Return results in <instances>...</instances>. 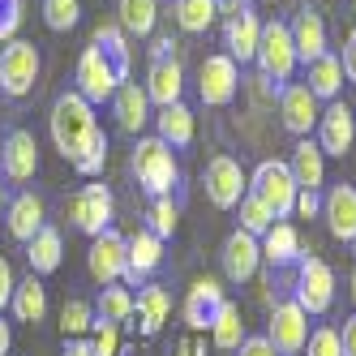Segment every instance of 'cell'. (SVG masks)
I'll use <instances>...</instances> for the list:
<instances>
[{
    "label": "cell",
    "mask_w": 356,
    "mask_h": 356,
    "mask_svg": "<svg viewBox=\"0 0 356 356\" xmlns=\"http://www.w3.org/2000/svg\"><path fill=\"white\" fill-rule=\"evenodd\" d=\"M245 193H249L245 168H241L232 155H215V159L207 163V197L215 202L219 211H232V207H241Z\"/></svg>",
    "instance_id": "obj_12"
},
{
    "label": "cell",
    "mask_w": 356,
    "mask_h": 356,
    "mask_svg": "<svg viewBox=\"0 0 356 356\" xmlns=\"http://www.w3.org/2000/svg\"><path fill=\"white\" fill-rule=\"evenodd\" d=\"M258 39H262V17L253 9H241L236 17L223 22V43H227V56L249 65L253 56H258Z\"/></svg>",
    "instance_id": "obj_18"
},
{
    "label": "cell",
    "mask_w": 356,
    "mask_h": 356,
    "mask_svg": "<svg viewBox=\"0 0 356 356\" xmlns=\"http://www.w3.org/2000/svg\"><path fill=\"white\" fill-rule=\"evenodd\" d=\"M120 31L129 35H150L155 31V17H159V0H120Z\"/></svg>",
    "instance_id": "obj_34"
},
{
    "label": "cell",
    "mask_w": 356,
    "mask_h": 356,
    "mask_svg": "<svg viewBox=\"0 0 356 356\" xmlns=\"http://www.w3.org/2000/svg\"><path fill=\"white\" fill-rule=\"evenodd\" d=\"M241 90V65L232 56H207L197 69V95H202V104L207 108H223V104H232Z\"/></svg>",
    "instance_id": "obj_9"
},
{
    "label": "cell",
    "mask_w": 356,
    "mask_h": 356,
    "mask_svg": "<svg viewBox=\"0 0 356 356\" xmlns=\"http://www.w3.org/2000/svg\"><path fill=\"white\" fill-rule=\"evenodd\" d=\"M266 5H275V0H266Z\"/></svg>",
    "instance_id": "obj_58"
},
{
    "label": "cell",
    "mask_w": 356,
    "mask_h": 356,
    "mask_svg": "<svg viewBox=\"0 0 356 356\" xmlns=\"http://www.w3.org/2000/svg\"><path fill=\"white\" fill-rule=\"evenodd\" d=\"M47 129H52V142L56 150L69 159V163H78V155L90 146V138L99 134V120H95V104H86V99L78 90H65L56 95V104H52V116H47Z\"/></svg>",
    "instance_id": "obj_2"
},
{
    "label": "cell",
    "mask_w": 356,
    "mask_h": 356,
    "mask_svg": "<svg viewBox=\"0 0 356 356\" xmlns=\"http://www.w3.org/2000/svg\"><path fill=\"white\" fill-rule=\"evenodd\" d=\"M339 348H343V356H356V314L343 322V330H339Z\"/></svg>",
    "instance_id": "obj_48"
},
{
    "label": "cell",
    "mask_w": 356,
    "mask_h": 356,
    "mask_svg": "<svg viewBox=\"0 0 356 356\" xmlns=\"http://www.w3.org/2000/svg\"><path fill=\"white\" fill-rule=\"evenodd\" d=\"M176 223H181V211H176L172 197H155V202H150V232H155L159 241H168L176 232Z\"/></svg>",
    "instance_id": "obj_39"
},
{
    "label": "cell",
    "mask_w": 356,
    "mask_h": 356,
    "mask_svg": "<svg viewBox=\"0 0 356 356\" xmlns=\"http://www.w3.org/2000/svg\"><path fill=\"white\" fill-rule=\"evenodd\" d=\"M0 172H5L13 185L31 181L39 172V142H35L31 129H13L5 142H0Z\"/></svg>",
    "instance_id": "obj_15"
},
{
    "label": "cell",
    "mask_w": 356,
    "mask_h": 356,
    "mask_svg": "<svg viewBox=\"0 0 356 356\" xmlns=\"http://www.w3.org/2000/svg\"><path fill=\"white\" fill-rule=\"evenodd\" d=\"M168 314H172L168 288L150 284V288H142V292L134 296V318H138V326H142V335H159V326L168 322Z\"/></svg>",
    "instance_id": "obj_27"
},
{
    "label": "cell",
    "mask_w": 356,
    "mask_h": 356,
    "mask_svg": "<svg viewBox=\"0 0 356 356\" xmlns=\"http://www.w3.org/2000/svg\"><path fill=\"white\" fill-rule=\"evenodd\" d=\"M223 300L227 296L219 288V279H197V284L189 288V296H185V322L193 330H211V322H215V314H219Z\"/></svg>",
    "instance_id": "obj_23"
},
{
    "label": "cell",
    "mask_w": 356,
    "mask_h": 356,
    "mask_svg": "<svg viewBox=\"0 0 356 356\" xmlns=\"http://www.w3.org/2000/svg\"><path fill=\"white\" fill-rule=\"evenodd\" d=\"M266 339L275 343L279 356H300L305 343H309V314H305L296 300H279L275 309H270Z\"/></svg>",
    "instance_id": "obj_8"
},
{
    "label": "cell",
    "mask_w": 356,
    "mask_h": 356,
    "mask_svg": "<svg viewBox=\"0 0 356 356\" xmlns=\"http://www.w3.org/2000/svg\"><path fill=\"white\" fill-rule=\"evenodd\" d=\"M129 82V43L120 22H104L90 47L78 56V90L86 104H112V95Z\"/></svg>",
    "instance_id": "obj_1"
},
{
    "label": "cell",
    "mask_w": 356,
    "mask_h": 356,
    "mask_svg": "<svg viewBox=\"0 0 356 356\" xmlns=\"http://www.w3.org/2000/svg\"><path fill=\"white\" fill-rule=\"evenodd\" d=\"M69 223L86 236H99L112 227V189L108 185H82L69 197Z\"/></svg>",
    "instance_id": "obj_10"
},
{
    "label": "cell",
    "mask_w": 356,
    "mask_h": 356,
    "mask_svg": "<svg viewBox=\"0 0 356 356\" xmlns=\"http://www.w3.org/2000/svg\"><path fill=\"white\" fill-rule=\"evenodd\" d=\"M43 22L52 31H73L82 22V0H43Z\"/></svg>",
    "instance_id": "obj_38"
},
{
    "label": "cell",
    "mask_w": 356,
    "mask_h": 356,
    "mask_svg": "<svg viewBox=\"0 0 356 356\" xmlns=\"http://www.w3.org/2000/svg\"><path fill=\"white\" fill-rule=\"evenodd\" d=\"M339 65H343V78H348V82H356V31H352V35H348V43H343Z\"/></svg>",
    "instance_id": "obj_47"
},
{
    "label": "cell",
    "mask_w": 356,
    "mask_h": 356,
    "mask_svg": "<svg viewBox=\"0 0 356 356\" xmlns=\"http://www.w3.org/2000/svg\"><path fill=\"white\" fill-rule=\"evenodd\" d=\"M305 86H309V90L318 95V104H322V99H335V95H339V86H343V65H339V56L322 52L318 60H309Z\"/></svg>",
    "instance_id": "obj_30"
},
{
    "label": "cell",
    "mask_w": 356,
    "mask_h": 356,
    "mask_svg": "<svg viewBox=\"0 0 356 356\" xmlns=\"http://www.w3.org/2000/svg\"><path fill=\"white\" fill-rule=\"evenodd\" d=\"M181 90H185V69L181 60H172V56H150V73H146V95H150V104H181Z\"/></svg>",
    "instance_id": "obj_19"
},
{
    "label": "cell",
    "mask_w": 356,
    "mask_h": 356,
    "mask_svg": "<svg viewBox=\"0 0 356 356\" xmlns=\"http://www.w3.org/2000/svg\"><path fill=\"white\" fill-rule=\"evenodd\" d=\"M249 193L262 197L275 211V219H288L296 211V193L300 189H296V181H292V172H288L284 159H266V163H258V172L249 176Z\"/></svg>",
    "instance_id": "obj_5"
},
{
    "label": "cell",
    "mask_w": 356,
    "mask_h": 356,
    "mask_svg": "<svg viewBox=\"0 0 356 356\" xmlns=\"http://www.w3.org/2000/svg\"><path fill=\"white\" fill-rule=\"evenodd\" d=\"M90 326H95V305L69 300L65 309H60V330H65V339H82Z\"/></svg>",
    "instance_id": "obj_37"
},
{
    "label": "cell",
    "mask_w": 356,
    "mask_h": 356,
    "mask_svg": "<svg viewBox=\"0 0 356 356\" xmlns=\"http://www.w3.org/2000/svg\"><path fill=\"white\" fill-rule=\"evenodd\" d=\"M215 9H219L223 17H236V13H241V9H249V5H245V0H215Z\"/></svg>",
    "instance_id": "obj_50"
},
{
    "label": "cell",
    "mask_w": 356,
    "mask_h": 356,
    "mask_svg": "<svg viewBox=\"0 0 356 356\" xmlns=\"http://www.w3.org/2000/svg\"><path fill=\"white\" fill-rule=\"evenodd\" d=\"M134 176L138 185L150 197H172L176 181H181V168H176V155L163 138H138L134 146Z\"/></svg>",
    "instance_id": "obj_3"
},
{
    "label": "cell",
    "mask_w": 356,
    "mask_h": 356,
    "mask_svg": "<svg viewBox=\"0 0 356 356\" xmlns=\"http://www.w3.org/2000/svg\"><path fill=\"white\" fill-rule=\"evenodd\" d=\"M43 202L35 197V193H17V197H9V207H5V223H9V236L13 241H22L26 245L39 227H43Z\"/></svg>",
    "instance_id": "obj_24"
},
{
    "label": "cell",
    "mask_w": 356,
    "mask_h": 356,
    "mask_svg": "<svg viewBox=\"0 0 356 356\" xmlns=\"http://www.w3.org/2000/svg\"><path fill=\"white\" fill-rule=\"evenodd\" d=\"M352 305H356V270H352Z\"/></svg>",
    "instance_id": "obj_55"
},
{
    "label": "cell",
    "mask_w": 356,
    "mask_h": 356,
    "mask_svg": "<svg viewBox=\"0 0 356 356\" xmlns=\"http://www.w3.org/2000/svg\"><path fill=\"white\" fill-rule=\"evenodd\" d=\"M0 52H5V43H0Z\"/></svg>",
    "instance_id": "obj_57"
},
{
    "label": "cell",
    "mask_w": 356,
    "mask_h": 356,
    "mask_svg": "<svg viewBox=\"0 0 356 356\" xmlns=\"http://www.w3.org/2000/svg\"><path fill=\"white\" fill-rule=\"evenodd\" d=\"M13 288H17V279H13V266H9V258L0 253V314L9 309V300H13Z\"/></svg>",
    "instance_id": "obj_44"
},
{
    "label": "cell",
    "mask_w": 356,
    "mask_h": 356,
    "mask_svg": "<svg viewBox=\"0 0 356 356\" xmlns=\"http://www.w3.org/2000/svg\"><path fill=\"white\" fill-rule=\"evenodd\" d=\"M275 223H279V219H275V211L266 207L262 197H253V193L241 197V232H249V236H266Z\"/></svg>",
    "instance_id": "obj_36"
},
{
    "label": "cell",
    "mask_w": 356,
    "mask_h": 356,
    "mask_svg": "<svg viewBox=\"0 0 356 356\" xmlns=\"http://www.w3.org/2000/svg\"><path fill=\"white\" fill-rule=\"evenodd\" d=\"M176 356H193V343H189V339H181V343H176Z\"/></svg>",
    "instance_id": "obj_52"
},
{
    "label": "cell",
    "mask_w": 356,
    "mask_h": 356,
    "mask_svg": "<svg viewBox=\"0 0 356 356\" xmlns=\"http://www.w3.org/2000/svg\"><path fill=\"white\" fill-rule=\"evenodd\" d=\"M95 356H120V326L112 322H95Z\"/></svg>",
    "instance_id": "obj_43"
},
{
    "label": "cell",
    "mask_w": 356,
    "mask_h": 356,
    "mask_svg": "<svg viewBox=\"0 0 356 356\" xmlns=\"http://www.w3.org/2000/svg\"><path fill=\"white\" fill-rule=\"evenodd\" d=\"M155 124H159L155 138H163L168 146H189V142H193V112H189L185 104L159 108V112H155Z\"/></svg>",
    "instance_id": "obj_31"
},
{
    "label": "cell",
    "mask_w": 356,
    "mask_h": 356,
    "mask_svg": "<svg viewBox=\"0 0 356 356\" xmlns=\"http://www.w3.org/2000/svg\"><path fill=\"white\" fill-rule=\"evenodd\" d=\"M223 275L232 279V284H245V279H253L258 275V266H262V245H258V236H249V232H236L223 241Z\"/></svg>",
    "instance_id": "obj_16"
},
{
    "label": "cell",
    "mask_w": 356,
    "mask_h": 356,
    "mask_svg": "<svg viewBox=\"0 0 356 356\" xmlns=\"http://www.w3.org/2000/svg\"><path fill=\"white\" fill-rule=\"evenodd\" d=\"M60 258H65V241L56 227H39V232L26 241V262H31V275H52L60 270Z\"/></svg>",
    "instance_id": "obj_25"
},
{
    "label": "cell",
    "mask_w": 356,
    "mask_h": 356,
    "mask_svg": "<svg viewBox=\"0 0 356 356\" xmlns=\"http://www.w3.org/2000/svg\"><path fill=\"white\" fill-rule=\"evenodd\" d=\"M163 262V241L150 232H134L129 236V270H124V284H138V279H146L150 270H159Z\"/></svg>",
    "instance_id": "obj_26"
},
{
    "label": "cell",
    "mask_w": 356,
    "mask_h": 356,
    "mask_svg": "<svg viewBox=\"0 0 356 356\" xmlns=\"http://www.w3.org/2000/svg\"><path fill=\"white\" fill-rule=\"evenodd\" d=\"M211 335H215V348H223V352H236L245 343V322H241V305L236 300L219 305V314L211 322Z\"/></svg>",
    "instance_id": "obj_32"
},
{
    "label": "cell",
    "mask_w": 356,
    "mask_h": 356,
    "mask_svg": "<svg viewBox=\"0 0 356 356\" xmlns=\"http://www.w3.org/2000/svg\"><path fill=\"white\" fill-rule=\"evenodd\" d=\"M236 352H241V356H279L266 335H245V343H241Z\"/></svg>",
    "instance_id": "obj_46"
},
{
    "label": "cell",
    "mask_w": 356,
    "mask_h": 356,
    "mask_svg": "<svg viewBox=\"0 0 356 356\" xmlns=\"http://www.w3.org/2000/svg\"><path fill=\"white\" fill-rule=\"evenodd\" d=\"M288 172H292L296 189H322V181H326V155H322V146H318L314 138H300V142L292 146Z\"/></svg>",
    "instance_id": "obj_22"
},
{
    "label": "cell",
    "mask_w": 356,
    "mask_h": 356,
    "mask_svg": "<svg viewBox=\"0 0 356 356\" xmlns=\"http://www.w3.org/2000/svg\"><path fill=\"white\" fill-rule=\"evenodd\" d=\"M22 13H26V0H0V43L17 39L22 26Z\"/></svg>",
    "instance_id": "obj_42"
},
{
    "label": "cell",
    "mask_w": 356,
    "mask_h": 356,
    "mask_svg": "<svg viewBox=\"0 0 356 356\" xmlns=\"http://www.w3.org/2000/svg\"><path fill=\"white\" fill-rule=\"evenodd\" d=\"M305 356H343L339 348V330H330V326H318L309 343H305Z\"/></svg>",
    "instance_id": "obj_41"
},
{
    "label": "cell",
    "mask_w": 356,
    "mask_h": 356,
    "mask_svg": "<svg viewBox=\"0 0 356 356\" xmlns=\"http://www.w3.org/2000/svg\"><path fill=\"white\" fill-rule=\"evenodd\" d=\"M112 112H116V124H120L124 134H142L146 120H150V95H146V86L124 82L112 95Z\"/></svg>",
    "instance_id": "obj_21"
},
{
    "label": "cell",
    "mask_w": 356,
    "mask_h": 356,
    "mask_svg": "<svg viewBox=\"0 0 356 356\" xmlns=\"http://www.w3.org/2000/svg\"><path fill=\"white\" fill-rule=\"evenodd\" d=\"M356 142V116L348 104H339V99H330V104L322 108L318 116V146H322V155H348Z\"/></svg>",
    "instance_id": "obj_14"
},
{
    "label": "cell",
    "mask_w": 356,
    "mask_h": 356,
    "mask_svg": "<svg viewBox=\"0 0 356 356\" xmlns=\"http://www.w3.org/2000/svg\"><path fill=\"white\" fill-rule=\"evenodd\" d=\"M258 69H262V78L266 82H292V73H296V43H292V31H288V22H262V39H258Z\"/></svg>",
    "instance_id": "obj_4"
},
{
    "label": "cell",
    "mask_w": 356,
    "mask_h": 356,
    "mask_svg": "<svg viewBox=\"0 0 356 356\" xmlns=\"http://www.w3.org/2000/svg\"><path fill=\"white\" fill-rule=\"evenodd\" d=\"M296 305L305 314H326L330 300H335V270L322 258H300L296 262V288H292Z\"/></svg>",
    "instance_id": "obj_7"
},
{
    "label": "cell",
    "mask_w": 356,
    "mask_h": 356,
    "mask_svg": "<svg viewBox=\"0 0 356 356\" xmlns=\"http://www.w3.org/2000/svg\"><path fill=\"white\" fill-rule=\"evenodd\" d=\"M86 270L95 275V284H116V279H124V270H129V241H124L120 232H99L90 236V253H86Z\"/></svg>",
    "instance_id": "obj_11"
},
{
    "label": "cell",
    "mask_w": 356,
    "mask_h": 356,
    "mask_svg": "<svg viewBox=\"0 0 356 356\" xmlns=\"http://www.w3.org/2000/svg\"><path fill=\"white\" fill-rule=\"evenodd\" d=\"M322 215H326L330 236L352 245V236H356V189L352 185H335L322 197Z\"/></svg>",
    "instance_id": "obj_20"
},
{
    "label": "cell",
    "mask_w": 356,
    "mask_h": 356,
    "mask_svg": "<svg viewBox=\"0 0 356 356\" xmlns=\"http://www.w3.org/2000/svg\"><path fill=\"white\" fill-rule=\"evenodd\" d=\"M9 207V197H5V185H0V211H5Z\"/></svg>",
    "instance_id": "obj_54"
},
{
    "label": "cell",
    "mask_w": 356,
    "mask_h": 356,
    "mask_svg": "<svg viewBox=\"0 0 356 356\" xmlns=\"http://www.w3.org/2000/svg\"><path fill=\"white\" fill-rule=\"evenodd\" d=\"M134 318V292L129 288H104L99 292V305H95V322H112V326H120V322H129Z\"/></svg>",
    "instance_id": "obj_33"
},
{
    "label": "cell",
    "mask_w": 356,
    "mask_h": 356,
    "mask_svg": "<svg viewBox=\"0 0 356 356\" xmlns=\"http://www.w3.org/2000/svg\"><path fill=\"white\" fill-rule=\"evenodd\" d=\"M104 163H108V138H104V129H99V134L90 138V146L78 155V163H73V168H78L82 176H99V172H104Z\"/></svg>",
    "instance_id": "obj_40"
},
{
    "label": "cell",
    "mask_w": 356,
    "mask_h": 356,
    "mask_svg": "<svg viewBox=\"0 0 356 356\" xmlns=\"http://www.w3.org/2000/svg\"><path fill=\"white\" fill-rule=\"evenodd\" d=\"M39 82V47L31 39H9L0 52V90L9 99L31 95Z\"/></svg>",
    "instance_id": "obj_6"
},
{
    "label": "cell",
    "mask_w": 356,
    "mask_h": 356,
    "mask_svg": "<svg viewBox=\"0 0 356 356\" xmlns=\"http://www.w3.org/2000/svg\"><path fill=\"white\" fill-rule=\"evenodd\" d=\"M65 356H95L90 339H65Z\"/></svg>",
    "instance_id": "obj_49"
},
{
    "label": "cell",
    "mask_w": 356,
    "mask_h": 356,
    "mask_svg": "<svg viewBox=\"0 0 356 356\" xmlns=\"http://www.w3.org/2000/svg\"><path fill=\"white\" fill-rule=\"evenodd\" d=\"M322 211V197H318V189H300L296 193V211L292 215H300V219H314Z\"/></svg>",
    "instance_id": "obj_45"
},
{
    "label": "cell",
    "mask_w": 356,
    "mask_h": 356,
    "mask_svg": "<svg viewBox=\"0 0 356 356\" xmlns=\"http://www.w3.org/2000/svg\"><path fill=\"white\" fill-rule=\"evenodd\" d=\"M288 31H292V43H296V60L300 65H309L326 52V22L314 5H300L296 17L288 22Z\"/></svg>",
    "instance_id": "obj_17"
},
{
    "label": "cell",
    "mask_w": 356,
    "mask_h": 356,
    "mask_svg": "<svg viewBox=\"0 0 356 356\" xmlns=\"http://www.w3.org/2000/svg\"><path fill=\"white\" fill-rule=\"evenodd\" d=\"M9 309L17 314V322H43L47 318V288L39 284V275H26V279H17V288H13V300H9Z\"/></svg>",
    "instance_id": "obj_29"
},
{
    "label": "cell",
    "mask_w": 356,
    "mask_h": 356,
    "mask_svg": "<svg viewBox=\"0 0 356 356\" xmlns=\"http://www.w3.org/2000/svg\"><path fill=\"white\" fill-rule=\"evenodd\" d=\"M9 343H13V335H9V322H0V356L9 352Z\"/></svg>",
    "instance_id": "obj_51"
},
{
    "label": "cell",
    "mask_w": 356,
    "mask_h": 356,
    "mask_svg": "<svg viewBox=\"0 0 356 356\" xmlns=\"http://www.w3.org/2000/svg\"><path fill=\"white\" fill-rule=\"evenodd\" d=\"M215 17H219L215 0H176V22H181V31H189V35H202Z\"/></svg>",
    "instance_id": "obj_35"
},
{
    "label": "cell",
    "mask_w": 356,
    "mask_h": 356,
    "mask_svg": "<svg viewBox=\"0 0 356 356\" xmlns=\"http://www.w3.org/2000/svg\"><path fill=\"white\" fill-rule=\"evenodd\" d=\"M0 142H5V138H0Z\"/></svg>",
    "instance_id": "obj_59"
},
{
    "label": "cell",
    "mask_w": 356,
    "mask_h": 356,
    "mask_svg": "<svg viewBox=\"0 0 356 356\" xmlns=\"http://www.w3.org/2000/svg\"><path fill=\"white\" fill-rule=\"evenodd\" d=\"M352 253H356V236H352Z\"/></svg>",
    "instance_id": "obj_56"
},
{
    "label": "cell",
    "mask_w": 356,
    "mask_h": 356,
    "mask_svg": "<svg viewBox=\"0 0 356 356\" xmlns=\"http://www.w3.org/2000/svg\"><path fill=\"white\" fill-rule=\"evenodd\" d=\"M258 245H262V262H270V266H296L300 262V236H296V227L284 223V219H279Z\"/></svg>",
    "instance_id": "obj_28"
},
{
    "label": "cell",
    "mask_w": 356,
    "mask_h": 356,
    "mask_svg": "<svg viewBox=\"0 0 356 356\" xmlns=\"http://www.w3.org/2000/svg\"><path fill=\"white\" fill-rule=\"evenodd\" d=\"M193 356H207V343H193Z\"/></svg>",
    "instance_id": "obj_53"
},
{
    "label": "cell",
    "mask_w": 356,
    "mask_h": 356,
    "mask_svg": "<svg viewBox=\"0 0 356 356\" xmlns=\"http://www.w3.org/2000/svg\"><path fill=\"white\" fill-rule=\"evenodd\" d=\"M318 116H322V104L305 82H288L279 90V120H284L288 134L309 138V129H318Z\"/></svg>",
    "instance_id": "obj_13"
}]
</instances>
